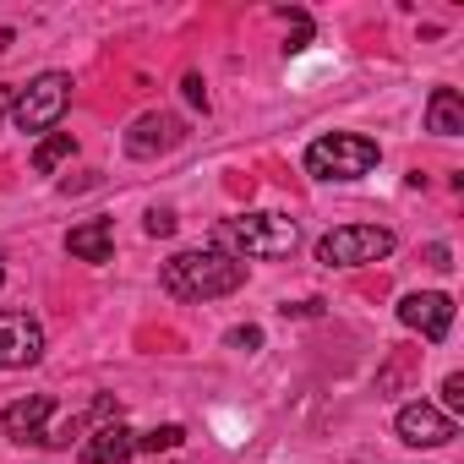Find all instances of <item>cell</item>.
<instances>
[{"instance_id":"obj_20","label":"cell","mask_w":464,"mask_h":464,"mask_svg":"<svg viewBox=\"0 0 464 464\" xmlns=\"http://www.w3.org/2000/svg\"><path fill=\"white\" fill-rule=\"evenodd\" d=\"M12 110V88H0V115H6Z\"/></svg>"},{"instance_id":"obj_17","label":"cell","mask_w":464,"mask_h":464,"mask_svg":"<svg viewBox=\"0 0 464 464\" xmlns=\"http://www.w3.org/2000/svg\"><path fill=\"white\" fill-rule=\"evenodd\" d=\"M224 344H229V350H257V344H263V328H252V323H246V328H229Z\"/></svg>"},{"instance_id":"obj_10","label":"cell","mask_w":464,"mask_h":464,"mask_svg":"<svg viewBox=\"0 0 464 464\" xmlns=\"http://www.w3.org/2000/svg\"><path fill=\"white\" fill-rule=\"evenodd\" d=\"M50 415H55V399H50V393H34V399L6 404V415H0V431L17 437V442H28V437H44V420H50Z\"/></svg>"},{"instance_id":"obj_12","label":"cell","mask_w":464,"mask_h":464,"mask_svg":"<svg viewBox=\"0 0 464 464\" xmlns=\"http://www.w3.org/2000/svg\"><path fill=\"white\" fill-rule=\"evenodd\" d=\"M131 453H137V431H131V426H121V420L99 426V431L82 442V464H126Z\"/></svg>"},{"instance_id":"obj_3","label":"cell","mask_w":464,"mask_h":464,"mask_svg":"<svg viewBox=\"0 0 464 464\" xmlns=\"http://www.w3.org/2000/svg\"><path fill=\"white\" fill-rule=\"evenodd\" d=\"M306 169L317 180H361L377 169V142L361 131H328L306 148Z\"/></svg>"},{"instance_id":"obj_8","label":"cell","mask_w":464,"mask_h":464,"mask_svg":"<svg viewBox=\"0 0 464 464\" xmlns=\"http://www.w3.org/2000/svg\"><path fill=\"white\" fill-rule=\"evenodd\" d=\"M44 355V328L28 312H0V372L34 366Z\"/></svg>"},{"instance_id":"obj_11","label":"cell","mask_w":464,"mask_h":464,"mask_svg":"<svg viewBox=\"0 0 464 464\" xmlns=\"http://www.w3.org/2000/svg\"><path fill=\"white\" fill-rule=\"evenodd\" d=\"M66 252L77 263H110V252H115V218H82L66 236Z\"/></svg>"},{"instance_id":"obj_14","label":"cell","mask_w":464,"mask_h":464,"mask_svg":"<svg viewBox=\"0 0 464 464\" xmlns=\"http://www.w3.org/2000/svg\"><path fill=\"white\" fill-rule=\"evenodd\" d=\"M72 153H77V137H72V131H50V137L34 148V169H39V175H55Z\"/></svg>"},{"instance_id":"obj_2","label":"cell","mask_w":464,"mask_h":464,"mask_svg":"<svg viewBox=\"0 0 464 464\" xmlns=\"http://www.w3.org/2000/svg\"><path fill=\"white\" fill-rule=\"evenodd\" d=\"M295 241H301V229H295V218H285V213H236V218H224V224L213 229V246L229 252L236 263H246V257H257V263L290 257Z\"/></svg>"},{"instance_id":"obj_9","label":"cell","mask_w":464,"mask_h":464,"mask_svg":"<svg viewBox=\"0 0 464 464\" xmlns=\"http://www.w3.org/2000/svg\"><path fill=\"white\" fill-rule=\"evenodd\" d=\"M399 323L437 344V339H448V328H453V301H448L442 290H415V295L399 301Z\"/></svg>"},{"instance_id":"obj_16","label":"cell","mask_w":464,"mask_h":464,"mask_svg":"<svg viewBox=\"0 0 464 464\" xmlns=\"http://www.w3.org/2000/svg\"><path fill=\"white\" fill-rule=\"evenodd\" d=\"M142 229H148V236H175V213H169V208H148Z\"/></svg>"},{"instance_id":"obj_18","label":"cell","mask_w":464,"mask_h":464,"mask_svg":"<svg viewBox=\"0 0 464 464\" xmlns=\"http://www.w3.org/2000/svg\"><path fill=\"white\" fill-rule=\"evenodd\" d=\"M442 404H448V410H464V377H459V372H448V382H442Z\"/></svg>"},{"instance_id":"obj_5","label":"cell","mask_w":464,"mask_h":464,"mask_svg":"<svg viewBox=\"0 0 464 464\" xmlns=\"http://www.w3.org/2000/svg\"><path fill=\"white\" fill-rule=\"evenodd\" d=\"M66 104H72V77L66 72H44V77H34L17 99H12V121H17V131H50L61 115H66Z\"/></svg>"},{"instance_id":"obj_15","label":"cell","mask_w":464,"mask_h":464,"mask_svg":"<svg viewBox=\"0 0 464 464\" xmlns=\"http://www.w3.org/2000/svg\"><path fill=\"white\" fill-rule=\"evenodd\" d=\"M180 442H186V426H175V420H169V426H153V431H142V437H137V448H142V453H175Z\"/></svg>"},{"instance_id":"obj_6","label":"cell","mask_w":464,"mask_h":464,"mask_svg":"<svg viewBox=\"0 0 464 464\" xmlns=\"http://www.w3.org/2000/svg\"><path fill=\"white\" fill-rule=\"evenodd\" d=\"M180 142H186V121H180V115H164V110L137 115L131 131H126V153H131V159H159V153H169V148H180Z\"/></svg>"},{"instance_id":"obj_21","label":"cell","mask_w":464,"mask_h":464,"mask_svg":"<svg viewBox=\"0 0 464 464\" xmlns=\"http://www.w3.org/2000/svg\"><path fill=\"white\" fill-rule=\"evenodd\" d=\"M0 285H6V268H0Z\"/></svg>"},{"instance_id":"obj_7","label":"cell","mask_w":464,"mask_h":464,"mask_svg":"<svg viewBox=\"0 0 464 464\" xmlns=\"http://www.w3.org/2000/svg\"><path fill=\"white\" fill-rule=\"evenodd\" d=\"M393 431H399V442H410V448H448L459 431H453V415L448 410H437V404H404L399 415H393Z\"/></svg>"},{"instance_id":"obj_4","label":"cell","mask_w":464,"mask_h":464,"mask_svg":"<svg viewBox=\"0 0 464 464\" xmlns=\"http://www.w3.org/2000/svg\"><path fill=\"white\" fill-rule=\"evenodd\" d=\"M393 252V229L382 224H339L317 241V263L328 268H366V263H382Z\"/></svg>"},{"instance_id":"obj_13","label":"cell","mask_w":464,"mask_h":464,"mask_svg":"<svg viewBox=\"0 0 464 464\" xmlns=\"http://www.w3.org/2000/svg\"><path fill=\"white\" fill-rule=\"evenodd\" d=\"M426 131L431 137H459L464 131V99L453 88H431V99H426Z\"/></svg>"},{"instance_id":"obj_1","label":"cell","mask_w":464,"mask_h":464,"mask_svg":"<svg viewBox=\"0 0 464 464\" xmlns=\"http://www.w3.org/2000/svg\"><path fill=\"white\" fill-rule=\"evenodd\" d=\"M246 285V263H236L218 246H197V252H175L164 263V290L175 301H218V295H236Z\"/></svg>"},{"instance_id":"obj_19","label":"cell","mask_w":464,"mask_h":464,"mask_svg":"<svg viewBox=\"0 0 464 464\" xmlns=\"http://www.w3.org/2000/svg\"><path fill=\"white\" fill-rule=\"evenodd\" d=\"M186 99H191V104H208V93H202V77H186Z\"/></svg>"}]
</instances>
